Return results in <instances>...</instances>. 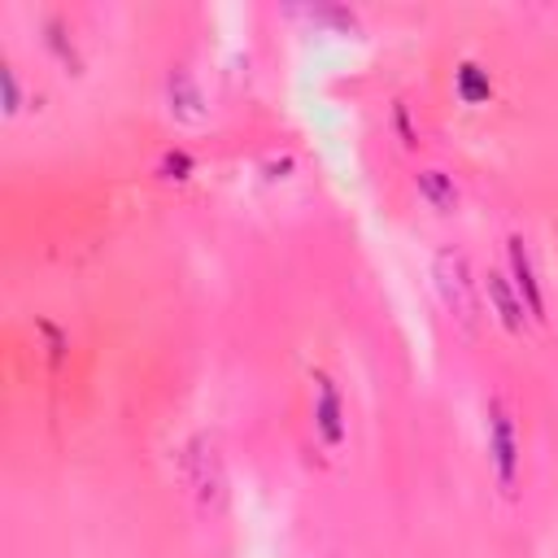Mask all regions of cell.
I'll return each mask as SVG.
<instances>
[{
    "instance_id": "cell-1",
    "label": "cell",
    "mask_w": 558,
    "mask_h": 558,
    "mask_svg": "<svg viewBox=\"0 0 558 558\" xmlns=\"http://www.w3.org/2000/svg\"><path fill=\"white\" fill-rule=\"evenodd\" d=\"M179 480H183V488H187V497L196 501L201 514H222L227 471H222V453H218L214 436H192L179 449Z\"/></svg>"
},
{
    "instance_id": "cell-2",
    "label": "cell",
    "mask_w": 558,
    "mask_h": 558,
    "mask_svg": "<svg viewBox=\"0 0 558 558\" xmlns=\"http://www.w3.org/2000/svg\"><path fill=\"white\" fill-rule=\"evenodd\" d=\"M432 279H436V292H440L445 310H449L462 327H475V314H480V288H475V275H471L466 253H458V248H440L436 262H432Z\"/></svg>"
},
{
    "instance_id": "cell-3",
    "label": "cell",
    "mask_w": 558,
    "mask_h": 558,
    "mask_svg": "<svg viewBox=\"0 0 558 558\" xmlns=\"http://www.w3.org/2000/svg\"><path fill=\"white\" fill-rule=\"evenodd\" d=\"M488 462L493 475L506 493H514L519 480V432H514V414L501 397H488Z\"/></svg>"
},
{
    "instance_id": "cell-4",
    "label": "cell",
    "mask_w": 558,
    "mask_h": 558,
    "mask_svg": "<svg viewBox=\"0 0 558 558\" xmlns=\"http://www.w3.org/2000/svg\"><path fill=\"white\" fill-rule=\"evenodd\" d=\"M314 423H318V436L336 449L344 445V405H340V388L331 384V375H314Z\"/></svg>"
},
{
    "instance_id": "cell-5",
    "label": "cell",
    "mask_w": 558,
    "mask_h": 558,
    "mask_svg": "<svg viewBox=\"0 0 558 558\" xmlns=\"http://www.w3.org/2000/svg\"><path fill=\"white\" fill-rule=\"evenodd\" d=\"M510 275H514V292L523 296L527 314L532 318H545V296H541V279H536V266H532V253L519 235H510Z\"/></svg>"
},
{
    "instance_id": "cell-6",
    "label": "cell",
    "mask_w": 558,
    "mask_h": 558,
    "mask_svg": "<svg viewBox=\"0 0 558 558\" xmlns=\"http://www.w3.org/2000/svg\"><path fill=\"white\" fill-rule=\"evenodd\" d=\"M484 292H488V301H493L501 327H506V331H523V296L514 292V283H510L501 270H488Z\"/></svg>"
},
{
    "instance_id": "cell-7",
    "label": "cell",
    "mask_w": 558,
    "mask_h": 558,
    "mask_svg": "<svg viewBox=\"0 0 558 558\" xmlns=\"http://www.w3.org/2000/svg\"><path fill=\"white\" fill-rule=\"evenodd\" d=\"M166 96H170V113H174L179 122H205V96H201V87L192 83V74L174 70L170 83H166Z\"/></svg>"
},
{
    "instance_id": "cell-8",
    "label": "cell",
    "mask_w": 558,
    "mask_h": 558,
    "mask_svg": "<svg viewBox=\"0 0 558 558\" xmlns=\"http://www.w3.org/2000/svg\"><path fill=\"white\" fill-rule=\"evenodd\" d=\"M418 196L440 214L458 209V187H453V174L445 170H418Z\"/></svg>"
},
{
    "instance_id": "cell-9",
    "label": "cell",
    "mask_w": 558,
    "mask_h": 558,
    "mask_svg": "<svg viewBox=\"0 0 558 558\" xmlns=\"http://www.w3.org/2000/svg\"><path fill=\"white\" fill-rule=\"evenodd\" d=\"M488 92H493L488 74H484L475 61H462V65H458V96H462L466 105H480V100H488Z\"/></svg>"
},
{
    "instance_id": "cell-10",
    "label": "cell",
    "mask_w": 558,
    "mask_h": 558,
    "mask_svg": "<svg viewBox=\"0 0 558 558\" xmlns=\"http://www.w3.org/2000/svg\"><path fill=\"white\" fill-rule=\"evenodd\" d=\"M187 170H192L187 153H166L161 157V179H187Z\"/></svg>"
},
{
    "instance_id": "cell-11",
    "label": "cell",
    "mask_w": 558,
    "mask_h": 558,
    "mask_svg": "<svg viewBox=\"0 0 558 558\" xmlns=\"http://www.w3.org/2000/svg\"><path fill=\"white\" fill-rule=\"evenodd\" d=\"M0 83H4V113H17V105H22V96H17V74L4 65L0 70Z\"/></svg>"
}]
</instances>
